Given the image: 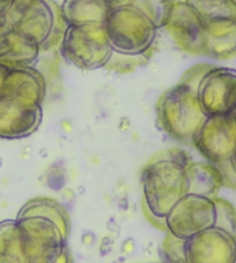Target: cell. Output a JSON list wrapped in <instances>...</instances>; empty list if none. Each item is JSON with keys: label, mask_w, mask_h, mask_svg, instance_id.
<instances>
[{"label": "cell", "mask_w": 236, "mask_h": 263, "mask_svg": "<svg viewBox=\"0 0 236 263\" xmlns=\"http://www.w3.org/2000/svg\"><path fill=\"white\" fill-rule=\"evenodd\" d=\"M165 28L187 53L213 59L234 57L236 14L232 0L171 3Z\"/></svg>", "instance_id": "2"}, {"label": "cell", "mask_w": 236, "mask_h": 263, "mask_svg": "<svg viewBox=\"0 0 236 263\" xmlns=\"http://www.w3.org/2000/svg\"><path fill=\"white\" fill-rule=\"evenodd\" d=\"M67 0L61 53L78 68L128 73L149 62L171 0Z\"/></svg>", "instance_id": "1"}]
</instances>
